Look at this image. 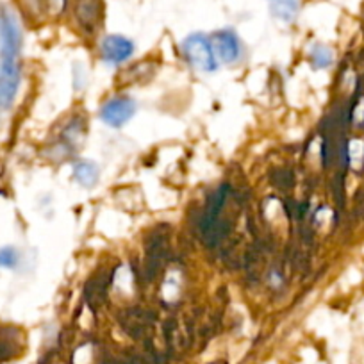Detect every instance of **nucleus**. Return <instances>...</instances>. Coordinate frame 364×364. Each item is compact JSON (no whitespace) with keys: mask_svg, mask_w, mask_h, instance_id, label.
<instances>
[{"mask_svg":"<svg viewBox=\"0 0 364 364\" xmlns=\"http://www.w3.org/2000/svg\"><path fill=\"white\" fill-rule=\"evenodd\" d=\"M182 52H184V58L188 59V63L193 68L200 70V72L211 73L218 68L211 40L204 36V34H191V36H188L184 43H182Z\"/></svg>","mask_w":364,"mask_h":364,"instance_id":"1","label":"nucleus"},{"mask_svg":"<svg viewBox=\"0 0 364 364\" xmlns=\"http://www.w3.org/2000/svg\"><path fill=\"white\" fill-rule=\"evenodd\" d=\"M22 47V33L16 18L6 9H0V52L2 61H16Z\"/></svg>","mask_w":364,"mask_h":364,"instance_id":"2","label":"nucleus"},{"mask_svg":"<svg viewBox=\"0 0 364 364\" xmlns=\"http://www.w3.org/2000/svg\"><path fill=\"white\" fill-rule=\"evenodd\" d=\"M134 100L129 99V97H117V99H111L109 102L104 104V107L100 109V118L109 127H122L134 117Z\"/></svg>","mask_w":364,"mask_h":364,"instance_id":"3","label":"nucleus"},{"mask_svg":"<svg viewBox=\"0 0 364 364\" xmlns=\"http://www.w3.org/2000/svg\"><path fill=\"white\" fill-rule=\"evenodd\" d=\"M100 54H102L104 61L109 65H122L134 54V43L120 34H111V36L104 38L100 43Z\"/></svg>","mask_w":364,"mask_h":364,"instance_id":"4","label":"nucleus"},{"mask_svg":"<svg viewBox=\"0 0 364 364\" xmlns=\"http://www.w3.org/2000/svg\"><path fill=\"white\" fill-rule=\"evenodd\" d=\"M20 70L16 61L0 63V107H9L18 93Z\"/></svg>","mask_w":364,"mask_h":364,"instance_id":"5","label":"nucleus"},{"mask_svg":"<svg viewBox=\"0 0 364 364\" xmlns=\"http://www.w3.org/2000/svg\"><path fill=\"white\" fill-rule=\"evenodd\" d=\"M211 45L213 50H215V55L218 59H222L223 63H234L237 58H240V40H237L236 34L230 29L218 31L211 36Z\"/></svg>","mask_w":364,"mask_h":364,"instance_id":"6","label":"nucleus"},{"mask_svg":"<svg viewBox=\"0 0 364 364\" xmlns=\"http://www.w3.org/2000/svg\"><path fill=\"white\" fill-rule=\"evenodd\" d=\"M102 0H77L75 2V16L86 31H95L102 22Z\"/></svg>","mask_w":364,"mask_h":364,"instance_id":"7","label":"nucleus"},{"mask_svg":"<svg viewBox=\"0 0 364 364\" xmlns=\"http://www.w3.org/2000/svg\"><path fill=\"white\" fill-rule=\"evenodd\" d=\"M269 13L284 23L295 22L300 11V0H268Z\"/></svg>","mask_w":364,"mask_h":364,"instance_id":"8","label":"nucleus"},{"mask_svg":"<svg viewBox=\"0 0 364 364\" xmlns=\"http://www.w3.org/2000/svg\"><path fill=\"white\" fill-rule=\"evenodd\" d=\"M73 177L84 188H93L99 182V166L91 161H79L73 166Z\"/></svg>","mask_w":364,"mask_h":364,"instance_id":"9","label":"nucleus"},{"mask_svg":"<svg viewBox=\"0 0 364 364\" xmlns=\"http://www.w3.org/2000/svg\"><path fill=\"white\" fill-rule=\"evenodd\" d=\"M311 63H313L314 68H327L332 63V54L327 47H321V45H316V47L311 50Z\"/></svg>","mask_w":364,"mask_h":364,"instance_id":"10","label":"nucleus"},{"mask_svg":"<svg viewBox=\"0 0 364 364\" xmlns=\"http://www.w3.org/2000/svg\"><path fill=\"white\" fill-rule=\"evenodd\" d=\"M38 9H41L43 13H48V15H59V13L65 11L66 8V0H34Z\"/></svg>","mask_w":364,"mask_h":364,"instance_id":"11","label":"nucleus"},{"mask_svg":"<svg viewBox=\"0 0 364 364\" xmlns=\"http://www.w3.org/2000/svg\"><path fill=\"white\" fill-rule=\"evenodd\" d=\"M20 262V254L13 247L0 248V268H16Z\"/></svg>","mask_w":364,"mask_h":364,"instance_id":"12","label":"nucleus"},{"mask_svg":"<svg viewBox=\"0 0 364 364\" xmlns=\"http://www.w3.org/2000/svg\"><path fill=\"white\" fill-rule=\"evenodd\" d=\"M18 353V341L16 339L2 336L0 338V360H8Z\"/></svg>","mask_w":364,"mask_h":364,"instance_id":"13","label":"nucleus"},{"mask_svg":"<svg viewBox=\"0 0 364 364\" xmlns=\"http://www.w3.org/2000/svg\"><path fill=\"white\" fill-rule=\"evenodd\" d=\"M107 364H120V363H107Z\"/></svg>","mask_w":364,"mask_h":364,"instance_id":"14","label":"nucleus"}]
</instances>
